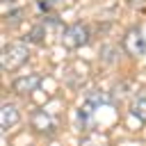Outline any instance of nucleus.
Returning a JSON list of instances; mask_svg holds the SVG:
<instances>
[{
    "label": "nucleus",
    "instance_id": "1",
    "mask_svg": "<svg viewBox=\"0 0 146 146\" xmlns=\"http://www.w3.org/2000/svg\"><path fill=\"white\" fill-rule=\"evenodd\" d=\"M27 46H23V43H7L5 48H2V68L5 71H16V68H21L25 62H27Z\"/></svg>",
    "mask_w": 146,
    "mask_h": 146
},
{
    "label": "nucleus",
    "instance_id": "2",
    "mask_svg": "<svg viewBox=\"0 0 146 146\" xmlns=\"http://www.w3.org/2000/svg\"><path fill=\"white\" fill-rule=\"evenodd\" d=\"M64 46L66 48H80V46H84L87 41H89V30L84 27V25H71V27H66L64 30Z\"/></svg>",
    "mask_w": 146,
    "mask_h": 146
},
{
    "label": "nucleus",
    "instance_id": "3",
    "mask_svg": "<svg viewBox=\"0 0 146 146\" xmlns=\"http://www.w3.org/2000/svg\"><path fill=\"white\" fill-rule=\"evenodd\" d=\"M123 48H125L128 55H132V57L146 55V41H144V36H141V32H139V30H130V32L123 36Z\"/></svg>",
    "mask_w": 146,
    "mask_h": 146
},
{
    "label": "nucleus",
    "instance_id": "4",
    "mask_svg": "<svg viewBox=\"0 0 146 146\" xmlns=\"http://www.w3.org/2000/svg\"><path fill=\"white\" fill-rule=\"evenodd\" d=\"M41 82H43V78H41L39 73H32V75H21V78H16L11 87H14L16 94H30V91H34Z\"/></svg>",
    "mask_w": 146,
    "mask_h": 146
},
{
    "label": "nucleus",
    "instance_id": "5",
    "mask_svg": "<svg viewBox=\"0 0 146 146\" xmlns=\"http://www.w3.org/2000/svg\"><path fill=\"white\" fill-rule=\"evenodd\" d=\"M16 121H18V110L14 105H2V110H0V125H2V130H11L16 125Z\"/></svg>",
    "mask_w": 146,
    "mask_h": 146
},
{
    "label": "nucleus",
    "instance_id": "6",
    "mask_svg": "<svg viewBox=\"0 0 146 146\" xmlns=\"http://www.w3.org/2000/svg\"><path fill=\"white\" fill-rule=\"evenodd\" d=\"M32 123H34V128H36V130H41V132H50V130L55 128L52 119H50L46 112H36V114L32 116Z\"/></svg>",
    "mask_w": 146,
    "mask_h": 146
},
{
    "label": "nucleus",
    "instance_id": "7",
    "mask_svg": "<svg viewBox=\"0 0 146 146\" xmlns=\"http://www.w3.org/2000/svg\"><path fill=\"white\" fill-rule=\"evenodd\" d=\"M107 103H112V96H107L103 89H96L94 94H89V96H87V105H89V107H94V110H96L98 105H107Z\"/></svg>",
    "mask_w": 146,
    "mask_h": 146
},
{
    "label": "nucleus",
    "instance_id": "8",
    "mask_svg": "<svg viewBox=\"0 0 146 146\" xmlns=\"http://www.w3.org/2000/svg\"><path fill=\"white\" fill-rule=\"evenodd\" d=\"M91 112H94V107H89V105H84L80 112H78V121H80V130H89L91 125H94V116H91Z\"/></svg>",
    "mask_w": 146,
    "mask_h": 146
},
{
    "label": "nucleus",
    "instance_id": "9",
    "mask_svg": "<svg viewBox=\"0 0 146 146\" xmlns=\"http://www.w3.org/2000/svg\"><path fill=\"white\" fill-rule=\"evenodd\" d=\"M66 5V0H36V7L43 11V14H50L55 9H62Z\"/></svg>",
    "mask_w": 146,
    "mask_h": 146
},
{
    "label": "nucleus",
    "instance_id": "10",
    "mask_svg": "<svg viewBox=\"0 0 146 146\" xmlns=\"http://www.w3.org/2000/svg\"><path fill=\"white\" fill-rule=\"evenodd\" d=\"M130 112L139 119V121H146V98H137L130 107Z\"/></svg>",
    "mask_w": 146,
    "mask_h": 146
},
{
    "label": "nucleus",
    "instance_id": "11",
    "mask_svg": "<svg viewBox=\"0 0 146 146\" xmlns=\"http://www.w3.org/2000/svg\"><path fill=\"white\" fill-rule=\"evenodd\" d=\"M43 34H46V32H43V25H36V27L27 34V39H30L32 43H41V41H43Z\"/></svg>",
    "mask_w": 146,
    "mask_h": 146
},
{
    "label": "nucleus",
    "instance_id": "12",
    "mask_svg": "<svg viewBox=\"0 0 146 146\" xmlns=\"http://www.w3.org/2000/svg\"><path fill=\"white\" fill-rule=\"evenodd\" d=\"M103 62H105V64H114V62H116V50L110 48V46H105V48H103Z\"/></svg>",
    "mask_w": 146,
    "mask_h": 146
},
{
    "label": "nucleus",
    "instance_id": "13",
    "mask_svg": "<svg viewBox=\"0 0 146 146\" xmlns=\"http://www.w3.org/2000/svg\"><path fill=\"white\" fill-rule=\"evenodd\" d=\"M128 5H130V7H137V9H139V7H144V5H146V0H128Z\"/></svg>",
    "mask_w": 146,
    "mask_h": 146
},
{
    "label": "nucleus",
    "instance_id": "14",
    "mask_svg": "<svg viewBox=\"0 0 146 146\" xmlns=\"http://www.w3.org/2000/svg\"><path fill=\"white\" fill-rule=\"evenodd\" d=\"M80 146H94V144H91L89 139H82V144H80Z\"/></svg>",
    "mask_w": 146,
    "mask_h": 146
}]
</instances>
